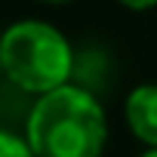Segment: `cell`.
Wrapping results in <instances>:
<instances>
[{
    "mask_svg": "<svg viewBox=\"0 0 157 157\" xmlns=\"http://www.w3.org/2000/svg\"><path fill=\"white\" fill-rule=\"evenodd\" d=\"M25 139L37 157H102L108 142L105 108L93 93L65 83L34 102Z\"/></svg>",
    "mask_w": 157,
    "mask_h": 157,
    "instance_id": "1",
    "label": "cell"
},
{
    "mask_svg": "<svg viewBox=\"0 0 157 157\" xmlns=\"http://www.w3.org/2000/svg\"><path fill=\"white\" fill-rule=\"evenodd\" d=\"M0 68L19 90L43 96L68 83L74 52L59 28L28 19L0 34Z\"/></svg>",
    "mask_w": 157,
    "mask_h": 157,
    "instance_id": "2",
    "label": "cell"
},
{
    "mask_svg": "<svg viewBox=\"0 0 157 157\" xmlns=\"http://www.w3.org/2000/svg\"><path fill=\"white\" fill-rule=\"evenodd\" d=\"M123 114H126L132 136L139 142H145L148 148H157V83L136 86L126 96Z\"/></svg>",
    "mask_w": 157,
    "mask_h": 157,
    "instance_id": "3",
    "label": "cell"
},
{
    "mask_svg": "<svg viewBox=\"0 0 157 157\" xmlns=\"http://www.w3.org/2000/svg\"><path fill=\"white\" fill-rule=\"evenodd\" d=\"M0 157H37L28 145V139H19L13 132L0 129Z\"/></svg>",
    "mask_w": 157,
    "mask_h": 157,
    "instance_id": "4",
    "label": "cell"
},
{
    "mask_svg": "<svg viewBox=\"0 0 157 157\" xmlns=\"http://www.w3.org/2000/svg\"><path fill=\"white\" fill-rule=\"evenodd\" d=\"M117 3H123L126 10H136V13H142V10H151V6H157V0H117Z\"/></svg>",
    "mask_w": 157,
    "mask_h": 157,
    "instance_id": "5",
    "label": "cell"
},
{
    "mask_svg": "<svg viewBox=\"0 0 157 157\" xmlns=\"http://www.w3.org/2000/svg\"><path fill=\"white\" fill-rule=\"evenodd\" d=\"M142 157H157V148H148V151H145Z\"/></svg>",
    "mask_w": 157,
    "mask_h": 157,
    "instance_id": "6",
    "label": "cell"
},
{
    "mask_svg": "<svg viewBox=\"0 0 157 157\" xmlns=\"http://www.w3.org/2000/svg\"><path fill=\"white\" fill-rule=\"evenodd\" d=\"M46 3H65V0H46Z\"/></svg>",
    "mask_w": 157,
    "mask_h": 157,
    "instance_id": "7",
    "label": "cell"
}]
</instances>
